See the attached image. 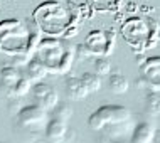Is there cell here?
I'll return each mask as SVG.
<instances>
[{
	"label": "cell",
	"instance_id": "cell-15",
	"mask_svg": "<svg viewBox=\"0 0 160 143\" xmlns=\"http://www.w3.org/2000/svg\"><path fill=\"white\" fill-rule=\"evenodd\" d=\"M111 71V66H110V61L106 59H96L94 61V72L98 76H108Z\"/></svg>",
	"mask_w": 160,
	"mask_h": 143
},
{
	"label": "cell",
	"instance_id": "cell-9",
	"mask_svg": "<svg viewBox=\"0 0 160 143\" xmlns=\"http://www.w3.org/2000/svg\"><path fill=\"white\" fill-rule=\"evenodd\" d=\"M47 74V66L41 61L34 59L27 66V79L29 81H41Z\"/></svg>",
	"mask_w": 160,
	"mask_h": 143
},
{
	"label": "cell",
	"instance_id": "cell-16",
	"mask_svg": "<svg viewBox=\"0 0 160 143\" xmlns=\"http://www.w3.org/2000/svg\"><path fill=\"white\" fill-rule=\"evenodd\" d=\"M152 143H160V130H155V135H153Z\"/></svg>",
	"mask_w": 160,
	"mask_h": 143
},
{
	"label": "cell",
	"instance_id": "cell-10",
	"mask_svg": "<svg viewBox=\"0 0 160 143\" xmlns=\"http://www.w3.org/2000/svg\"><path fill=\"white\" fill-rule=\"evenodd\" d=\"M108 88H110V91H111V93H115V94L127 93L128 79L123 74H111L110 77H108Z\"/></svg>",
	"mask_w": 160,
	"mask_h": 143
},
{
	"label": "cell",
	"instance_id": "cell-3",
	"mask_svg": "<svg viewBox=\"0 0 160 143\" xmlns=\"http://www.w3.org/2000/svg\"><path fill=\"white\" fill-rule=\"evenodd\" d=\"M135 128V121L133 118H130L127 121H120V123H113V125H108L101 130L105 133V138L113 143H123L128 141L130 136H132V131Z\"/></svg>",
	"mask_w": 160,
	"mask_h": 143
},
{
	"label": "cell",
	"instance_id": "cell-12",
	"mask_svg": "<svg viewBox=\"0 0 160 143\" xmlns=\"http://www.w3.org/2000/svg\"><path fill=\"white\" fill-rule=\"evenodd\" d=\"M81 81L84 83L86 89L89 91V93H93V91H98L101 88V79H99L98 74H93V72H84L83 76H81Z\"/></svg>",
	"mask_w": 160,
	"mask_h": 143
},
{
	"label": "cell",
	"instance_id": "cell-14",
	"mask_svg": "<svg viewBox=\"0 0 160 143\" xmlns=\"http://www.w3.org/2000/svg\"><path fill=\"white\" fill-rule=\"evenodd\" d=\"M147 110L153 115H160V94L152 93L147 96Z\"/></svg>",
	"mask_w": 160,
	"mask_h": 143
},
{
	"label": "cell",
	"instance_id": "cell-13",
	"mask_svg": "<svg viewBox=\"0 0 160 143\" xmlns=\"http://www.w3.org/2000/svg\"><path fill=\"white\" fill-rule=\"evenodd\" d=\"M29 89H31V81L22 76L19 81H17V84L14 86V89H12L10 94H14V96H24V94L29 93Z\"/></svg>",
	"mask_w": 160,
	"mask_h": 143
},
{
	"label": "cell",
	"instance_id": "cell-2",
	"mask_svg": "<svg viewBox=\"0 0 160 143\" xmlns=\"http://www.w3.org/2000/svg\"><path fill=\"white\" fill-rule=\"evenodd\" d=\"M47 121V111L39 105L25 106L17 113V125L24 131V135L36 136L41 130L46 128Z\"/></svg>",
	"mask_w": 160,
	"mask_h": 143
},
{
	"label": "cell",
	"instance_id": "cell-18",
	"mask_svg": "<svg viewBox=\"0 0 160 143\" xmlns=\"http://www.w3.org/2000/svg\"><path fill=\"white\" fill-rule=\"evenodd\" d=\"M47 143H49V141H47Z\"/></svg>",
	"mask_w": 160,
	"mask_h": 143
},
{
	"label": "cell",
	"instance_id": "cell-11",
	"mask_svg": "<svg viewBox=\"0 0 160 143\" xmlns=\"http://www.w3.org/2000/svg\"><path fill=\"white\" fill-rule=\"evenodd\" d=\"M71 116H72V108L69 105H66V103H61V105L58 103L52 108V118H56V120H61L64 123H68V120Z\"/></svg>",
	"mask_w": 160,
	"mask_h": 143
},
{
	"label": "cell",
	"instance_id": "cell-4",
	"mask_svg": "<svg viewBox=\"0 0 160 143\" xmlns=\"http://www.w3.org/2000/svg\"><path fill=\"white\" fill-rule=\"evenodd\" d=\"M32 96H34V99H36V105H39L41 108H44L46 111L52 110V108L59 103L58 101V93H56L51 86H47L44 83L34 84Z\"/></svg>",
	"mask_w": 160,
	"mask_h": 143
},
{
	"label": "cell",
	"instance_id": "cell-17",
	"mask_svg": "<svg viewBox=\"0 0 160 143\" xmlns=\"http://www.w3.org/2000/svg\"><path fill=\"white\" fill-rule=\"evenodd\" d=\"M0 143H7V141H0Z\"/></svg>",
	"mask_w": 160,
	"mask_h": 143
},
{
	"label": "cell",
	"instance_id": "cell-5",
	"mask_svg": "<svg viewBox=\"0 0 160 143\" xmlns=\"http://www.w3.org/2000/svg\"><path fill=\"white\" fill-rule=\"evenodd\" d=\"M155 125L150 121H140L138 125H135L130 136V143H152L153 135H155Z\"/></svg>",
	"mask_w": 160,
	"mask_h": 143
},
{
	"label": "cell",
	"instance_id": "cell-6",
	"mask_svg": "<svg viewBox=\"0 0 160 143\" xmlns=\"http://www.w3.org/2000/svg\"><path fill=\"white\" fill-rule=\"evenodd\" d=\"M66 133H68V126L66 123L61 120H56V118H51L47 121L46 128H44V135H46V140L49 143H59L66 138Z\"/></svg>",
	"mask_w": 160,
	"mask_h": 143
},
{
	"label": "cell",
	"instance_id": "cell-1",
	"mask_svg": "<svg viewBox=\"0 0 160 143\" xmlns=\"http://www.w3.org/2000/svg\"><path fill=\"white\" fill-rule=\"evenodd\" d=\"M130 118H132V113H130V110H127L125 106L106 105V106L98 108V110L89 116L88 125L91 130H94V131H101L105 126H108V125L127 121Z\"/></svg>",
	"mask_w": 160,
	"mask_h": 143
},
{
	"label": "cell",
	"instance_id": "cell-8",
	"mask_svg": "<svg viewBox=\"0 0 160 143\" xmlns=\"http://www.w3.org/2000/svg\"><path fill=\"white\" fill-rule=\"evenodd\" d=\"M19 71L14 67H3L2 72H0V83H2V86L5 88L8 93H12V89H14V86L17 84V81L20 79Z\"/></svg>",
	"mask_w": 160,
	"mask_h": 143
},
{
	"label": "cell",
	"instance_id": "cell-7",
	"mask_svg": "<svg viewBox=\"0 0 160 143\" xmlns=\"http://www.w3.org/2000/svg\"><path fill=\"white\" fill-rule=\"evenodd\" d=\"M89 91L86 89L84 83L81 81V77H69L66 81V94L71 99H81L88 94Z\"/></svg>",
	"mask_w": 160,
	"mask_h": 143
}]
</instances>
